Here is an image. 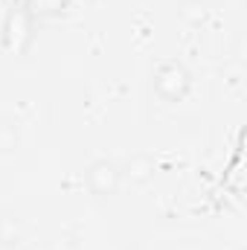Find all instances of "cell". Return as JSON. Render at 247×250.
I'll use <instances>...</instances> for the list:
<instances>
[{
  "label": "cell",
  "instance_id": "1",
  "mask_svg": "<svg viewBox=\"0 0 247 250\" xmlns=\"http://www.w3.org/2000/svg\"><path fill=\"white\" fill-rule=\"evenodd\" d=\"M151 87L163 102H184L192 90V73L181 62H160L151 73Z\"/></svg>",
  "mask_w": 247,
  "mask_h": 250
},
{
  "label": "cell",
  "instance_id": "2",
  "mask_svg": "<svg viewBox=\"0 0 247 250\" xmlns=\"http://www.w3.org/2000/svg\"><path fill=\"white\" fill-rule=\"evenodd\" d=\"M35 41V18L23 6H12L3 21V50L9 56H26Z\"/></svg>",
  "mask_w": 247,
  "mask_h": 250
},
{
  "label": "cell",
  "instance_id": "3",
  "mask_svg": "<svg viewBox=\"0 0 247 250\" xmlns=\"http://www.w3.org/2000/svg\"><path fill=\"white\" fill-rule=\"evenodd\" d=\"M84 184L96 198H111L123 187V169H120V163H114L108 157H99L84 169Z\"/></svg>",
  "mask_w": 247,
  "mask_h": 250
},
{
  "label": "cell",
  "instance_id": "4",
  "mask_svg": "<svg viewBox=\"0 0 247 250\" xmlns=\"http://www.w3.org/2000/svg\"><path fill=\"white\" fill-rule=\"evenodd\" d=\"M120 169H123V178H128V181L137 184V187H143V184H148V181L154 178L157 163H154V157H148V154H131Z\"/></svg>",
  "mask_w": 247,
  "mask_h": 250
},
{
  "label": "cell",
  "instance_id": "5",
  "mask_svg": "<svg viewBox=\"0 0 247 250\" xmlns=\"http://www.w3.org/2000/svg\"><path fill=\"white\" fill-rule=\"evenodd\" d=\"M73 0H23V9L35 18V21H50V18H62L70 9Z\"/></svg>",
  "mask_w": 247,
  "mask_h": 250
},
{
  "label": "cell",
  "instance_id": "6",
  "mask_svg": "<svg viewBox=\"0 0 247 250\" xmlns=\"http://www.w3.org/2000/svg\"><path fill=\"white\" fill-rule=\"evenodd\" d=\"M21 146V128L15 120L0 117V154H9Z\"/></svg>",
  "mask_w": 247,
  "mask_h": 250
},
{
  "label": "cell",
  "instance_id": "7",
  "mask_svg": "<svg viewBox=\"0 0 247 250\" xmlns=\"http://www.w3.org/2000/svg\"><path fill=\"white\" fill-rule=\"evenodd\" d=\"M178 15H181V21L189 23V26H201L209 12H206V3H201V0H186V3H181Z\"/></svg>",
  "mask_w": 247,
  "mask_h": 250
},
{
  "label": "cell",
  "instance_id": "8",
  "mask_svg": "<svg viewBox=\"0 0 247 250\" xmlns=\"http://www.w3.org/2000/svg\"><path fill=\"white\" fill-rule=\"evenodd\" d=\"M21 221L18 218H12V215H3L0 218V245H6V248H12V245H18L21 242Z\"/></svg>",
  "mask_w": 247,
  "mask_h": 250
}]
</instances>
